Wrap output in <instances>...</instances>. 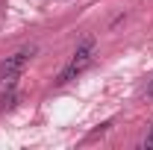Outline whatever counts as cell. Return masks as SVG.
Wrapping results in <instances>:
<instances>
[{
	"label": "cell",
	"instance_id": "1",
	"mask_svg": "<svg viewBox=\"0 0 153 150\" xmlns=\"http://www.w3.org/2000/svg\"><path fill=\"white\" fill-rule=\"evenodd\" d=\"M94 36H85L79 44H76V50H74V56H71V62L62 68V74L56 76V85H68L71 79H76V76L82 74L88 65H91V59H94Z\"/></svg>",
	"mask_w": 153,
	"mask_h": 150
},
{
	"label": "cell",
	"instance_id": "2",
	"mask_svg": "<svg viewBox=\"0 0 153 150\" xmlns=\"http://www.w3.org/2000/svg\"><path fill=\"white\" fill-rule=\"evenodd\" d=\"M33 56H36V47H24V50H18V53L6 56V62L0 65V82H3V79H9V76H21Z\"/></svg>",
	"mask_w": 153,
	"mask_h": 150
},
{
	"label": "cell",
	"instance_id": "3",
	"mask_svg": "<svg viewBox=\"0 0 153 150\" xmlns=\"http://www.w3.org/2000/svg\"><path fill=\"white\" fill-rule=\"evenodd\" d=\"M21 100H24V94L18 91V88H6V91L0 94V115L12 112V109H18Z\"/></svg>",
	"mask_w": 153,
	"mask_h": 150
},
{
	"label": "cell",
	"instance_id": "4",
	"mask_svg": "<svg viewBox=\"0 0 153 150\" xmlns=\"http://www.w3.org/2000/svg\"><path fill=\"white\" fill-rule=\"evenodd\" d=\"M144 97H147V100H153V76L147 79V88H144Z\"/></svg>",
	"mask_w": 153,
	"mask_h": 150
},
{
	"label": "cell",
	"instance_id": "5",
	"mask_svg": "<svg viewBox=\"0 0 153 150\" xmlns=\"http://www.w3.org/2000/svg\"><path fill=\"white\" fill-rule=\"evenodd\" d=\"M144 147H147V150L153 147V124H150V130H147V138H144Z\"/></svg>",
	"mask_w": 153,
	"mask_h": 150
}]
</instances>
